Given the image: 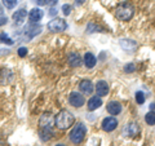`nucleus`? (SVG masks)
I'll use <instances>...</instances> for the list:
<instances>
[{
	"label": "nucleus",
	"mask_w": 155,
	"mask_h": 146,
	"mask_svg": "<svg viewBox=\"0 0 155 146\" xmlns=\"http://www.w3.org/2000/svg\"><path fill=\"white\" fill-rule=\"evenodd\" d=\"M74 120H75V118L70 111L62 110L61 113L56 116V125L60 129H67L74 124Z\"/></svg>",
	"instance_id": "nucleus-1"
},
{
	"label": "nucleus",
	"mask_w": 155,
	"mask_h": 146,
	"mask_svg": "<svg viewBox=\"0 0 155 146\" xmlns=\"http://www.w3.org/2000/svg\"><path fill=\"white\" fill-rule=\"evenodd\" d=\"M116 17H118L120 21H129L130 18L133 17L134 14V8L130 3L125 2V3H122L120 5L116 8Z\"/></svg>",
	"instance_id": "nucleus-2"
},
{
	"label": "nucleus",
	"mask_w": 155,
	"mask_h": 146,
	"mask_svg": "<svg viewBox=\"0 0 155 146\" xmlns=\"http://www.w3.org/2000/svg\"><path fill=\"white\" fill-rule=\"evenodd\" d=\"M85 133H87V127H85L83 123L75 124V127L72 128V131L70 132V140H71V142H74L76 145L80 144L81 141L84 140Z\"/></svg>",
	"instance_id": "nucleus-3"
},
{
	"label": "nucleus",
	"mask_w": 155,
	"mask_h": 146,
	"mask_svg": "<svg viewBox=\"0 0 155 146\" xmlns=\"http://www.w3.org/2000/svg\"><path fill=\"white\" fill-rule=\"evenodd\" d=\"M66 27H67V23L62 18H54L48 23V30L52 32H62L66 30Z\"/></svg>",
	"instance_id": "nucleus-4"
},
{
	"label": "nucleus",
	"mask_w": 155,
	"mask_h": 146,
	"mask_svg": "<svg viewBox=\"0 0 155 146\" xmlns=\"http://www.w3.org/2000/svg\"><path fill=\"white\" fill-rule=\"evenodd\" d=\"M39 124H40V128H51L56 124V118L53 116L51 113H44L41 115L40 120H39Z\"/></svg>",
	"instance_id": "nucleus-5"
},
{
	"label": "nucleus",
	"mask_w": 155,
	"mask_h": 146,
	"mask_svg": "<svg viewBox=\"0 0 155 146\" xmlns=\"http://www.w3.org/2000/svg\"><path fill=\"white\" fill-rule=\"evenodd\" d=\"M69 102H70L71 106H74V108H81V106L85 104V100H84V96L81 93L72 92L69 97Z\"/></svg>",
	"instance_id": "nucleus-6"
},
{
	"label": "nucleus",
	"mask_w": 155,
	"mask_h": 146,
	"mask_svg": "<svg viewBox=\"0 0 155 146\" xmlns=\"http://www.w3.org/2000/svg\"><path fill=\"white\" fill-rule=\"evenodd\" d=\"M118 127V120H116L114 116H107L102 121V129L105 132H113L114 129H116Z\"/></svg>",
	"instance_id": "nucleus-7"
},
{
	"label": "nucleus",
	"mask_w": 155,
	"mask_h": 146,
	"mask_svg": "<svg viewBox=\"0 0 155 146\" xmlns=\"http://www.w3.org/2000/svg\"><path fill=\"white\" fill-rule=\"evenodd\" d=\"M140 133V127L136 123H128L125 124V127L123 129V134L128 136V137H133V136Z\"/></svg>",
	"instance_id": "nucleus-8"
},
{
	"label": "nucleus",
	"mask_w": 155,
	"mask_h": 146,
	"mask_svg": "<svg viewBox=\"0 0 155 146\" xmlns=\"http://www.w3.org/2000/svg\"><path fill=\"white\" fill-rule=\"evenodd\" d=\"M43 16H44V13H43L40 8H34V9H31V12L28 13V18H30V21L32 23L39 22L43 18Z\"/></svg>",
	"instance_id": "nucleus-9"
},
{
	"label": "nucleus",
	"mask_w": 155,
	"mask_h": 146,
	"mask_svg": "<svg viewBox=\"0 0 155 146\" xmlns=\"http://www.w3.org/2000/svg\"><path fill=\"white\" fill-rule=\"evenodd\" d=\"M96 91H97V96L104 97L109 93V84L105 80H100L96 85Z\"/></svg>",
	"instance_id": "nucleus-10"
},
{
	"label": "nucleus",
	"mask_w": 155,
	"mask_h": 146,
	"mask_svg": "<svg viewBox=\"0 0 155 146\" xmlns=\"http://www.w3.org/2000/svg\"><path fill=\"white\" fill-rule=\"evenodd\" d=\"M13 19H14V23L17 25H22L25 22V19L27 17V12L26 9H19V11H16V13H13Z\"/></svg>",
	"instance_id": "nucleus-11"
},
{
	"label": "nucleus",
	"mask_w": 155,
	"mask_h": 146,
	"mask_svg": "<svg viewBox=\"0 0 155 146\" xmlns=\"http://www.w3.org/2000/svg\"><path fill=\"white\" fill-rule=\"evenodd\" d=\"M107 111H109V114L111 115H119L120 114V111H122V105L119 104V102H116V101H111L107 104Z\"/></svg>",
	"instance_id": "nucleus-12"
},
{
	"label": "nucleus",
	"mask_w": 155,
	"mask_h": 146,
	"mask_svg": "<svg viewBox=\"0 0 155 146\" xmlns=\"http://www.w3.org/2000/svg\"><path fill=\"white\" fill-rule=\"evenodd\" d=\"M101 105H102V100L100 98V96H93L92 98H89L88 101V110L93 111L96 109L101 108Z\"/></svg>",
	"instance_id": "nucleus-13"
},
{
	"label": "nucleus",
	"mask_w": 155,
	"mask_h": 146,
	"mask_svg": "<svg viewBox=\"0 0 155 146\" xmlns=\"http://www.w3.org/2000/svg\"><path fill=\"white\" fill-rule=\"evenodd\" d=\"M79 89L81 93H85V95H91L93 92V84H92L91 80H83L79 85Z\"/></svg>",
	"instance_id": "nucleus-14"
},
{
	"label": "nucleus",
	"mask_w": 155,
	"mask_h": 146,
	"mask_svg": "<svg viewBox=\"0 0 155 146\" xmlns=\"http://www.w3.org/2000/svg\"><path fill=\"white\" fill-rule=\"evenodd\" d=\"M69 64L72 67H78L81 65V58L76 52H71L69 55Z\"/></svg>",
	"instance_id": "nucleus-15"
},
{
	"label": "nucleus",
	"mask_w": 155,
	"mask_h": 146,
	"mask_svg": "<svg viewBox=\"0 0 155 146\" xmlns=\"http://www.w3.org/2000/svg\"><path fill=\"white\" fill-rule=\"evenodd\" d=\"M97 64V60H96V57L92 55V53H85L84 55V65L88 67V69H93V67L96 66Z\"/></svg>",
	"instance_id": "nucleus-16"
},
{
	"label": "nucleus",
	"mask_w": 155,
	"mask_h": 146,
	"mask_svg": "<svg viewBox=\"0 0 155 146\" xmlns=\"http://www.w3.org/2000/svg\"><path fill=\"white\" fill-rule=\"evenodd\" d=\"M119 44H120V47L123 48V49H125V51H134L136 48H137V44H136V41H133V40H127V39H123V40H120L119 41Z\"/></svg>",
	"instance_id": "nucleus-17"
},
{
	"label": "nucleus",
	"mask_w": 155,
	"mask_h": 146,
	"mask_svg": "<svg viewBox=\"0 0 155 146\" xmlns=\"http://www.w3.org/2000/svg\"><path fill=\"white\" fill-rule=\"evenodd\" d=\"M52 136H53V132L51 128H40V131H39V137L44 142L49 141L52 138Z\"/></svg>",
	"instance_id": "nucleus-18"
},
{
	"label": "nucleus",
	"mask_w": 155,
	"mask_h": 146,
	"mask_svg": "<svg viewBox=\"0 0 155 146\" xmlns=\"http://www.w3.org/2000/svg\"><path fill=\"white\" fill-rule=\"evenodd\" d=\"M40 31H41V26H39V25L27 27V31L25 32V36H26V39H31L35 35H38V34H40Z\"/></svg>",
	"instance_id": "nucleus-19"
},
{
	"label": "nucleus",
	"mask_w": 155,
	"mask_h": 146,
	"mask_svg": "<svg viewBox=\"0 0 155 146\" xmlns=\"http://www.w3.org/2000/svg\"><path fill=\"white\" fill-rule=\"evenodd\" d=\"M145 121L149 125H155V111H149L145 116Z\"/></svg>",
	"instance_id": "nucleus-20"
},
{
	"label": "nucleus",
	"mask_w": 155,
	"mask_h": 146,
	"mask_svg": "<svg viewBox=\"0 0 155 146\" xmlns=\"http://www.w3.org/2000/svg\"><path fill=\"white\" fill-rule=\"evenodd\" d=\"M0 41L4 43V44H8V45H12V44H13V40L7 35L5 32H2V34H0Z\"/></svg>",
	"instance_id": "nucleus-21"
},
{
	"label": "nucleus",
	"mask_w": 155,
	"mask_h": 146,
	"mask_svg": "<svg viewBox=\"0 0 155 146\" xmlns=\"http://www.w3.org/2000/svg\"><path fill=\"white\" fill-rule=\"evenodd\" d=\"M3 4L5 5V8L8 9H13L17 5V0H3Z\"/></svg>",
	"instance_id": "nucleus-22"
},
{
	"label": "nucleus",
	"mask_w": 155,
	"mask_h": 146,
	"mask_svg": "<svg viewBox=\"0 0 155 146\" xmlns=\"http://www.w3.org/2000/svg\"><path fill=\"white\" fill-rule=\"evenodd\" d=\"M136 101H137V104H140V105L143 104V102H145V95H143V92H137V93H136Z\"/></svg>",
	"instance_id": "nucleus-23"
},
{
	"label": "nucleus",
	"mask_w": 155,
	"mask_h": 146,
	"mask_svg": "<svg viewBox=\"0 0 155 146\" xmlns=\"http://www.w3.org/2000/svg\"><path fill=\"white\" fill-rule=\"evenodd\" d=\"M71 9H72V7L70 4H64V5H62V12H64L65 16H69L71 13Z\"/></svg>",
	"instance_id": "nucleus-24"
},
{
	"label": "nucleus",
	"mask_w": 155,
	"mask_h": 146,
	"mask_svg": "<svg viewBox=\"0 0 155 146\" xmlns=\"http://www.w3.org/2000/svg\"><path fill=\"white\" fill-rule=\"evenodd\" d=\"M134 69H136V67H134L133 64H128V65L124 66V71H125V72H133Z\"/></svg>",
	"instance_id": "nucleus-25"
},
{
	"label": "nucleus",
	"mask_w": 155,
	"mask_h": 146,
	"mask_svg": "<svg viewBox=\"0 0 155 146\" xmlns=\"http://www.w3.org/2000/svg\"><path fill=\"white\" fill-rule=\"evenodd\" d=\"M27 55V48L26 47H21V48H19V49H18V56L19 57H25Z\"/></svg>",
	"instance_id": "nucleus-26"
},
{
	"label": "nucleus",
	"mask_w": 155,
	"mask_h": 146,
	"mask_svg": "<svg viewBox=\"0 0 155 146\" xmlns=\"http://www.w3.org/2000/svg\"><path fill=\"white\" fill-rule=\"evenodd\" d=\"M44 3L47 4V5L53 7V5H56V4L58 3V0H44Z\"/></svg>",
	"instance_id": "nucleus-27"
},
{
	"label": "nucleus",
	"mask_w": 155,
	"mask_h": 146,
	"mask_svg": "<svg viewBox=\"0 0 155 146\" xmlns=\"http://www.w3.org/2000/svg\"><path fill=\"white\" fill-rule=\"evenodd\" d=\"M8 22V18L4 17V16H0V26H4L5 23Z\"/></svg>",
	"instance_id": "nucleus-28"
},
{
	"label": "nucleus",
	"mask_w": 155,
	"mask_h": 146,
	"mask_svg": "<svg viewBox=\"0 0 155 146\" xmlns=\"http://www.w3.org/2000/svg\"><path fill=\"white\" fill-rule=\"evenodd\" d=\"M85 0H75V4L76 5H81V4H84Z\"/></svg>",
	"instance_id": "nucleus-29"
},
{
	"label": "nucleus",
	"mask_w": 155,
	"mask_h": 146,
	"mask_svg": "<svg viewBox=\"0 0 155 146\" xmlns=\"http://www.w3.org/2000/svg\"><path fill=\"white\" fill-rule=\"evenodd\" d=\"M56 13H57V11H56L54 8H52V9H51V12H49V14H51V16H54Z\"/></svg>",
	"instance_id": "nucleus-30"
},
{
	"label": "nucleus",
	"mask_w": 155,
	"mask_h": 146,
	"mask_svg": "<svg viewBox=\"0 0 155 146\" xmlns=\"http://www.w3.org/2000/svg\"><path fill=\"white\" fill-rule=\"evenodd\" d=\"M35 2L39 4V5H44V4H45V3H44V0H35Z\"/></svg>",
	"instance_id": "nucleus-31"
},
{
	"label": "nucleus",
	"mask_w": 155,
	"mask_h": 146,
	"mask_svg": "<svg viewBox=\"0 0 155 146\" xmlns=\"http://www.w3.org/2000/svg\"><path fill=\"white\" fill-rule=\"evenodd\" d=\"M3 12H4V11H3V8L0 7V16H2V14H3Z\"/></svg>",
	"instance_id": "nucleus-32"
},
{
	"label": "nucleus",
	"mask_w": 155,
	"mask_h": 146,
	"mask_svg": "<svg viewBox=\"0 0 155 146\" xmlns=\"http://www.w3.org/2000/svg\"><path fill=\"white\" fill-rule=\"evenodd\" d=\"M56 146H65V145H62V144H58V145H56Z\"/></svg>",
	"instance_id": "nucleus-33"
}]
</instances>
